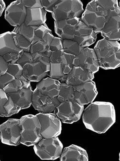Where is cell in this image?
Here are the masks:
<instances>
[{"mask_svg": "<svg viewBox=\"0 0 120 161\" xmlns=\"http://www.w3.org/2000/svg\"><path fill=\"white\" fill-rule=\"evenodd\" d=\"M82 119L87 128L98 134H103L116 121L115 108L110 102L91 103L83 111Z\"/></svg>", "mask_w": 120, "mask_h": 161, "instance_id": "cell-1", "label": "cell"}, {"mask_svg": "<svg viewBox=\"0 0 120 161\" xmlns=\"http://www.w3.org/2000/svg\"><path fill=\"white\" fill-rule=\"evenodd\" d=\"M99 67L115 69L120 65V44L117 41L99 40L94 48Z\"/></svg>", "mask_w": 120, "mask_h": 161, "instance_id": "cell-2", "label": "cell"}, {"mask_svg": "<svg viewBox=\"0 0 120 161\" xmlns=\"http://www.w3.org/2000/svg\"><path fill=\"white\" fill-rule=\"evenodd\" d=\"M20 143L27 146H34L42 138L41 125L36 116L25 115L19 119Z\"/></svg>", "mask_w": 120, "mask_h": 161, "instance_id": "cell-3", "label": "cell"}, {"mask_svg": "<svg viewBox=\"0 0 120 161\" xmlns=\"http://www.w3.org/2000/svg\"><path fill=\"white\" fill-rule=\"evenodd\" d=\"M33 149L42 160H54L60 158L63 145L57 137L42 138L34 145Z\"/></svg>", "mask_w": 120, "mask_h": 161, "instance_id": "cell-4", "label": "cell"}, {"mask_svg": "<svg viewBox=\"0 0 120 161\" xmlns=\"http://www.w3.org/2000/svg\"><path fill=\"white\" fill-rule=\"evenodd\" d=\"M84 12L82 2L79 0H60L52 13L55 21L79 18Z\"/></svg>", "mask_w": 120, "mask_h": 161, "instance_id": "cell-5", "label": "cell"}, {"mask_svg": "<svg viewBox=\"0 0 120 161\" xmlns=\"http://www.w3.org/2000/svg\"><path fill=\"white\" fill-rule=\"evenodd\" d=\"M81 20L93 29L97 34L101 32L106 22V16L103 10L97 3L96 0L92 1L88 4Z\"/></svg>", "mask_w": 120, "mask_h": 161, "instance_id": "cell-6", "label": "cell"}, {"mask_svg": "<svg viewBox=\"0 0 120 161\" xmlns=\"http://www.w3.org/2000/svg\"><path fill=\"white\" fill-rule=\"evenodd\" d=\"M36 116L41 125V134L42 138L58 137L61 134L62 122L55 113L40 112Z\"/></svg>", "mask_w": 120, "mask_h": 161, "instance_id": "cell-7", "label": "cell"}, {"mask_svg": "<svg viewBox=\"0 0 120 161\" xmlns=\"http://www.w3.org/2000/svg\"><path fill=\"white\" fill-rule=\"evenodd\" d=\"M84 110V105L77 102H64L60 103L54 111L62 123L72 124L80 119Z\"/></svg>", "mask_w": 120, "mask_h": 161, "instance_id": "cell-8", "label": "cell"}, {"mask_svg": "<svg viewBox=\"0 0 120 161\" xmlns=\"http://www.w3.org/2000/svg\"><path fill=\"white\" fill-rule=\"evenodd\" d=\"M19 119H10L0 125V139L4 144L18 145L20 143Z\"/></svg>", "mask_w": 120, "mask_h": 161, "instance_id": "cell-9", "label": "cell"}, {"mask_svg": "<svg viewBox=\"0 0 120 161\" xmlns=\"http://www.w3.org/2000/svg\"><path fill=\"white\" fill-rule=\"evenodd\" d=\"M72 86L75 101L80 105H87L91 103L97 96L96 86L93 81Z\"/></svg>", "mask_w": 120, "mask_h": 161, "instance_id": "cell-10", "label": "cell"}, {"mask_svg": "<svg viewBox=\"0 0 120 161\" xmlns=\"http://www.w3.org/2000/svg\"><path fill=\"white\" fill-rule=\"evenodd\" d=\"M74 66H79L89 70L94 74L99 70V66L96 54L94 49L85 47L73 61Z\"/></svg>", "mask_w": 120, "mask_h": 161, "instance_id": "cell-11", "label": "cell"}, {"mask_svg": "<svg viewBox=\"0 0 120 161\" xmlns=\"http://www.w3.org/2000/svg\"><path fill=\"white\" fill-rule=\"evenodd\" d=\"M27 15V8L21 3L20 0L12 3L8 6L5 12V19L11 25L19 26L25 22Z\"/></svg>", "mask_w": 120, "mask_h": 161, "instance_id": "cell-12", "label": "cell"}, {"mask_svg": "<svg viewBox=\"0 0 120 161\" xmlns=\"http://www.w3.org/2000/svg\"><path fill=\"white\" fill-rule=\"evenodd\" d=\"M57 97L52 98L43 95L36 89L33 91L32 105L33 108L41 113H52L59 105Z\"/></svg>", "mask_w": 120, "mask_h": 161, "instance_id": "cell-13", "label": "cell"}, {"mask_svg": "<svg viewBox=\"0 0 120 161\" xmlns=\"http://www.w3.org/2000/svg\"><path fill=\"white\" fill-rule=\"evenodd\" d=\"M96 33L93 29L86 25L80 19L75 31L72 40L77 42L81 47H88L96 41Z\"/></svg>", "mask_w": 120, "mask_h": 161, "instance_id": "cell-14", "label": "cell"}, {"mask_svg": "<svg viewBox=\"0 0 120 161\" xmlns=\"http://www.w3.org/2000/svg\"><path fill=\"white\" fill-rule=\"evenodd\" d=\"M80 19L79 18H76L54 21L55 33L62 39L72 40Z\"/></svg>", "mask_w": 120, "mask_h": 161, "instance_id": "cell-15", "label": "cell"}, {"mask_svg": "<svg viewBox=\"0 0 120 161\" xmlns=\"http://www.w3.org/2000/svg\"><path fill=\"white\" fill-rule=\"evenodd\" d=\"M104 39L110 41L120 40V15L113 16L105 23L100 32Z\"/></svg>", "mask_w": 120, "mask_h": 161, "instance_id": "cell-16", "label": "cell"}, {"mask_svg": "<svg viewBox=\"0 0 120 161\" xmlns=\"http://www.w3.org/2000/svg\"><path fill=\"white\" fill-rule=\"evenodd\" d=\"M94 78V74L89 70L79 66H74L68 74L65 83L68 85L76 86L89 81Z\"/></svg>", "mask_w": 120, "mask_h": 161, "instance_id": "cell-17", "label": "cell"}, {"mask_svg": "<svg viewBox=\"0 0 120 161\" xmlns=\"http://www.w3.org/2000/svg\"><path fill=\"white\" fill-rule=\"evenodd\" d=\"M61 161H88V156L87 152L82 147L72 145L65 147L60 156Z\"/></svg>", "mask_w": 120, "mask_h": 161, "instance_id": "cell-18", "label": "cell"}, {"mask_svg": "<svg viewBox=\"0 0 120 161\" xmlns=\"http://www.w3.org/2000/svg\"><path fill=\"white\" fill-rule=\"evenodd\" d=\"M61 82L51 78L43 79L38 82L36 89L43 95L50 97H57L59 94Z\"/></svg>", "mask_w": 120, "mask_h": 161, "instance_id": "cell-19", "label": "cell"}, {"mask_svg": "<svg viewBox=\"0 0 120 161\" xmlns=\"http://www.w3.org/2000/svg\"><path fill=\"white\" fill-rule=\"evenodd\" d=\"M33 91L31 86L28 88H23L17 92L7 93L16 105L21 109L28 108L32 105Z\"/></svg>", "mask_w": 120, "mask_h": 161, "instance_id": "cell-20", "label": "cell"}, {"mask_svg": "<svg viewBox=\"0 0 120 161\" xmlns=\"http://www.w3.org/2000/svg\"><path fill=\"white\" fill-rule=\"evenodd\" d=\"M38 62L28 64L23 67V75L30 82H39L48 75Z\"/></svg>", "mask_w": 120, "mask_h": 161, "instance_id": "cell-21", "label": "cell"}, {"mask_svg": "<svg viewBox=\"0 0 120 161\" xmlns=\"http://www.w3.org/2000/svg\"><path fill=\"white\" fill-rule=\"evenodd\" d=\"M24 51L16 46L12 31H8L0 35V56L16 53H23Z\"/></svg>", "mask_w": 120, "mask_h": 161, "instance_id": "cell-22", "label": "cell"}, {"mask_svg": "<svg viewBox=\"0 0 120 161\" xmlns=\"http://www.w3.org/2000/svg\"><path fill=\"white\" fill-rule=\"evenodd\" d=\"M27 8V15L24 23L27 26H39L45 23L47 12L43 8Z\"/></svg>", "mask_w": 120, "mask_h": 161, "instance_id": "cell-23", "label": "cell"}, {"mask_svg": "<svg viewBox=\"0 0 120 161\" xmlns=\"http://www.w3.org/2000/svg\"><path fill=\"white\" fill-rule=\"evenodd\" d=\"M54 36L52 33L46 34L42 40L31 45L30 53L31 54L38 53L51 57L52 51L50 50V44Z\"/></svg>", "mask_w": 120, "mask_h": 161, "instance_id": "cell-24", "label": "cell"}, {"mask_svg": "<svg viewBox=\"0 0 120 161\" xmlns=\"http://www.w3.org/2000/svg\"><path fill=\"white\" fill-rule=\"evenodd\" d=\"M96 2L103 10L105 14L106 20L113 16L120 15V7L117 0H96Z\"/></svg>", "mask_w": 120, "mask_h": 161, "instance_id": "cell-25", "label": "cell"}, {"mask_svg": "<svg viewBox=\"0 0 120 161\" xmlns=\"http://www.w3.org/2000/svg\"><path fill=\"white\" fill-rule=\"evenodd\" d=\"M57 98L60 103L76 102L74 97L73 86L68 85L66 83H61L59 94Z\"/></svg>", "mask_w": 120, "mask_h": 161, "instance_id": "cell-26", "label": "cell"}, {"mask_svg": "<svg viewBox=\"0 0 120 161\" xmlns=\"http://www.w3.org/2000/svg\"><path fill=\"white\" fill-rule=\"evenodd\" d=\"M31 86L30 82L23 75L19 79H15L3 89L6 93L17 92L23 88H28Z\"/></svg>", "mask_w": 120, "mask_h": 161, "instance_id": "cell-27", "label": "cell"}, {"mask_svg": "<svg viewBox=\"0 0 120 161\" xmlns=\"http://www.w3.org/2000/svg\"><path fill=\"white\" fill-rule=\"evenodd\" d=\"M48 75L50 78L58 80L59 81H66L68 75L65 74L63 72V67L61 63H51L50 71Z\"/></svg>", "mask_w": 120, "mask_h": 161, "instance_id": "cell-28", "label": "cell"}, {"mask_svg": "<svg viewBox=\"0 0 120 161\" xmlns=\"http://www.w3.org/2000/svg\"><path fill=\"white\" fill-rule=\"evenodd\" d=\"M62 41L63 52L65 53L77 56L84 48L73 40L62 39Z\"/></svg>", "mask_w": 120, "mask_h": 161, "instance_id": "cell-29", "label": "cell"}, {"mask_svg": "<svg viewBox=\"0 0 120 161\" xmlns=\"http://www.w3.org/2000/svg\"><path fill=\"white\" fill-rule=\"evenodd\" d=\"M37 27V26H27L23 23L19 26L15 27L12 31L21 35L32 43L34 36L35 31Z\"/></svg>", "mask_w": 120, "mask_h": 161, "instance_id": "cell-30", "label": "cell"}, {"mask_svg": "<svg viewBox=\"0 0 120 161\" xmlns=\"http://www.w3.org/2000/svg\"><path fill=\"white\" fill-rule=\"evenodd\" d=\"M33 58V62H38L41 64L45 72L48 73L50 71L51 67L50 57L45 55L38 53L31 54Z\"/></svg>", "mask_w": 120, "mask_h": 161, "instance_id": "cell-31", "label": "cell"}, {"mask_svg": "<svg viewBox=\"0 0 120 161\" xmlns=\"http://www.w3.org/2000/svg\"><path fill=\"white\" fill-rule=\"evenodd\" d=\"M12 33L16 46L24 52H30L31 43L21 35L13 31Z\"/></svg>", "mask_w": 120, "mask_h": 161, "instance_id": "cell-32", "label": "cell"}, {"mask_svg": "<svg viewBox=\"0 0 120 161\" xmlns=\"http://www.w3.org/2000/svg\"><path fill=\"white\" fill-rule=\"evenodd\" d=\"M75 58L74 56L64 53L62 55L60 63H61L65 74L68 75L74 67L73 61Z\"/></svg>", "mask_w": 120, "mask_h": 161, "instance_id": "cell-33", "label": "cell"}, {"mask_svg": "<svg viewBox=\"0 0 120 161\" xmlns=\"http://www.w3.org/2000/svg\"><path fill=\"white\" fill-rule=\"evenodd\" d=\"M4 109L5 117H6L17 114L21 110V108L16 105L11 98L9 96H8V101L4 106Z\"/></svg>", "mask_w": 120, "mask_h": 161, "instance_id": "cell-34", "label": "cell"}, {"mask_svg": "<svg viewBox=\"0 0 120 161\" xmlns=\"http://www.w3.org/2000/svg\"><path fill=\"white\" fill-rule=\"evenodd\" d=\"M52 30L48 28L45 23L38 26L34 31V36L33 38L31 45L34 44L38 41L42 40L43 38L47 33H52Z\"/></svg>", "mask_w": 120, "mask_h": 161, "instance_id": "cell-35", "label": "cell"}, {"mask_svg": "<svg viewBox=\"0 0 120 161\" xmlns=\"http://www.w3.org/2000/svg\"><path fill=\"white\" fill-rule=\"evenodd\" d=\"M23 67L18 64H9L6 73L15 79H19L23 75Z\"/></svg>", "mask_w": 120, "mask_h": 161, "instance_id": "cell-36", "label": "cell"}, {"mask_svg": "<svg viewBox=\"0 0 120 161\" xmlns=\"http://www.w3.org/2000/svg\"><path fill=\"white\" fill-rule=\"evenodd\" d=\"M33 62V58L31 53L30 52H24L16 64H18L23 67L27 64Z\"/></svg>", "mask_w": 120, "mask_h": 161, "instance_id": "cell-37", "label": "cell"}, {"mask_svg": "<svg viewBox=\"0 0 120 161\" xmlns=\"http://www.w3.org/2000/svg\"><path fill=\"white\" fill-rule=\"evenodd\" d=\"M60 0H42L41 1L42 6L46 12L52 13L56 4H58Z\"/></svg>", "mask_w": 120, "mask_h": 161, "instance_id": "cell-38", "label": "cell"}, {"mask_svg": "<svg viewBox=\"0 0 120 161\" xmlns=\"http://www.w3.org/2000/svg\"><path fill=\"white\" fill-rule=\"evenodd\" d=\"M8 100L7 93L3 89H0V117H5L4 106Z\"/></svg>", "mask_w": 120, "mask_h": 161, "instance_id": "cell-39", "label": "cell"}, {"mask_svg": "<svg viewBox=\"0 0 120 161\" xmlns=\"http://www.w3.org/2000/svg\"><path fill=\"white\" fill-rule=\"evenodd\" d=\"M50 48L52 52L63 49L62 39L59 37H54L50 44Z\"/></svg>", "mask_w": 120, "mask_h": 161, "instance_id": "cell-40", "label": "cell"}, {"mask_svg": "<svg viewBox=\"0 0 120 161\" xmlns=\"http://www.w3.org/2000/svg\"><path fill=\"white\" fill-rule=\"evenodd\" d=\"M15 78L9 74H4L0 76V89H3L9 84L15 80Z\"/></svg>", "mask_w": 120, "mask_h": 161, "instance_id": "cell-41", "label": "cell"}, {"mask_svg": "<svg viewBox=\"0 0 120 161\" xmlns=\"http://www.w3.org/2000/svg\"><path fill=\"white\" fill-rule=\"evenodd\" d=\"M21 3L26 8L34 9L42 8L41 1L39 0H34V1H28V0H20Z\"/></svg>", "mask_w": 120, "mask_h": 161, "instance_id": "cell-42", "label": "cell"}, {"mask_svg": "<svg viewBox=\"0 0 120 161\" xmlns=\"http://www.w3.org/2000/svg\"><path fill=\"white\" fill-rule=\"evenodd\" d=\"M63 52V49L58 51H53L51 53L50 62L54 63H60L62 55Z\"/></svg>", "mask_w": 120, "mask_h": 161, "instance_id": "cell-43", "label": "cell"}, {"mask_svg": "<svg viewBox=\"0 0 120 161\" xmlns=\"http://www.w3.org/2000/svg\"><path fill=\"white\" fill-rule=\"evenodd\" d=\"M8 63L2 56H0V75L6 73L8 67Z\"/></svg>", "mask_w": 120, "mask_h": 161, "instance_id": "cell-44", "label": "cell"}, {"mask_svg": "<svg viewBox=\"0 0 120 161\" xmlns=\"http://www.w3.org/2000/svg\"><path fill=\"white\" fill-rule=\"evenodd\" d=\"M5 8V4L4 2L2 0H0V17H1L2 15Z\"/></svg>", "mask_w": 120, "mask_h": 161, "instance_id": "cell-45", "label": "cell"}, {"mask_svg": "<svg viewBox=\"0 0 120 161\" xmlns=\"http://www.w3.org/2000/svg\"><path fill=\"white\" fill-rule=\"evenodd\" d=\"M1 75H0V76H1Z\"/></svg>", "mask_w": 120, "mask_h": 161, "instance_id": "cell-46", "label": "cell"}]
</instances>
